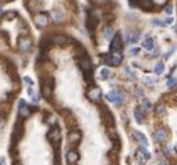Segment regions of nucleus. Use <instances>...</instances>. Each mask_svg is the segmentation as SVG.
<instances>
[{"mask_svg":"<svg viewBox=\"0 0 177 165\" xmlns=\"http://www.w3.org/2000/svg\"><path fill=\"white\" fill-rule=\"evenodd\" d=\"M153 137H155L156 142L163 143V142L166 140V137H167V133H166L165 129H158V131H155V133H153Z\"/></svg>","mask_w":177,"mask_h":165,"instance_id":"nucleus-17","label":"nucleus"},{"mask_svg":"<svg viewBox=\"0 0 177 165\" xmlns=\"http://www.w3.org/2000/svg\"><path fill=\"white\" fill-rule=\"evenodd\" d=\"M166 22H167V24H172V22H173V18H172V17H169V18L166 19Z\"/></svg>","mask_w":177,"mask_h":165,"instance_id":"nucleus-41","label":"nucleus"},{"mask_svg":"<svg viewBox=\"0 0 177 165\" xmlns=\"http://www.w3.org/2000/svg\"><path fill=\"white\" fill-rule=\"evenodd\" d=\"M108 100H110L112 103H114L116 106H120L121 103L124 101V96H123V93L121 92H119V90H112L110 93H109L108 96Z\"/></svg>","mask_w":177,"mask_h":165,"instance_id":"nucleus-6","label":"nucleus"},{"mask_svg":"<svg viewBox=\"0 0 177 165\" xmlns=\"http://www.w3.org/2000/svg\"><path fill=\"white\" fill-rule=\"evenodd\" d=\"M80 68H81V71L84 72L85 78L88 79V78L91 76V72H92V63H91V60H89V57L86 56V54L80 60Z\"/></svg>","mask_w":177,"mask_h":165,"instance_id":"nucleus-2","label":"nucleus"},{"mask_svg":"<svg viewBox=\"0 0 177 165\" xmlns=\"http://www.w3.org/2000/svg\"><path fill=\"white\" fill-rule=\"evenodd\" d=\"M14 17H15V11H7L6 13V19H8V21L13 19Z\"/></svg>","mask_w":177,"mask_h":165,"instance_id":"nucleus-31","label":"nucleus"},{"mask_svg":"<svg viewBox=\"0 0 177 165\" xmlns=\"http://www.w3.org/2000/svg\"><path fill=\"white\" fill-rule=\"evenodd\" d=\"M17 47H18V50H20V51H30L31 47H32V40H31V38L21 35V36L18 38Z\"/></svg>","mask_w":177,"mask_h":165,"instance_id":"nucleus-3","label":"nucleus"},{"mask_svg":"<svg viewBox=\"0 0 177 165\" xmlns=\"http://www.w3.org/2000/svg\"><path fill=\"white\" fill-rule=\"evenodd\" d=\"M112 34H113L112 28H110V27H106V28H105V36H106V38H110Z\"/></svg>","mask_w":177,"mask_h":165,"instance_id":"nucleus-32","label":"nucleus"},{"mask_svg":"<svg viewBox=\"0 0 177 165\" xmlns=\"http://www.w3.org/2000/svg\"><path fill=\"white\" fill-rule=\"evenodd\" d=\"M109 75H110V71L108 70V68H102L101 70V79H108Z\"/></svg>","mask_w":177,"mask_h":165,"instance_id":"nucleus-28","label":"nucleus"},{"mask_svg":"<svg viewBox=\"0 0 177 165\" xmlns=\"http://www.w3.org/2000/svg\"><path fill=\"white\" fill-rule=\"evenodd\" d=\"M53 95V86L47 85V83H43L42 85V96L46 97V99H50Z\"/></svg>","mask_w":177,"mask_h":165,"instance_id":"nucleus-18","label":"nucleus"},{"mask_svg":"<svg viewBox=\"0 0 177 165\" xmlns=\"http://www.w3.org/2000/svg\"><path fill=\"white\" fill-rule=\"evenodd\" d=\"M176 151H177V144H176Z\"/></svg>","mask_w":177,"mask_h":165,"instance_id":"nucleus-44","label":"nucleus"},{"mask_svg":"<svg viewBox=\"0 0 177 165\" xmlns=\"http://www.w3.org/2000/svg\"><path fill=\"white\" fill-rule=\"evenodd\" d=\"M141 110H144V111H149L151 110V101L147 99L142 100V103H141Z\"/></svg>","mask_w":177,"mask_h":165,"instance_id":"nucleus-26","label":"nucleus"},{"mask_svg":"<svg viewBox=\"0 0 177 165\" xmlns=\"http://www.w3.org/2000/svg\"><path fill=\"white\" fill-rule=\"evenodd\" d=\"M156 112H158V115H163V114H166V108L163 106H158Z\"/></svg>","mask_w":177,"mask_h":165,"instance_id":"nucleus-30","label":"nucleus"},{"mask_svg":"<svg viewBox=\"0 0 177 165\" xmlns=\"http://www.w3.org/2000/svg\"><path fill=\"white\" fill-rule=\"evenodd\" d=\"M138 51H140V49H138V47H133V49L130 50V54H131V56H137Z\"/></svg>","mask_w":177,"mask_h":165,"instance_id":"nucleus-34","label":"nucleus"},{"mask_svg":"<svg viewBox=\"0 0 177 165\" xmlns=\"http://www.w3.org/2000/svg\"><path fill=\"white\" fill-rule=\"evenodd\" d=\"M166 13L167 14H172V6H166Z\"/></svg>","mask_w":177,"mask_h":165,"instance_id":"nucleus-39","label":"nucleus"},{"mask_svg":"<svg viewBox=\"0 0 177 165\" xmlns=\"http://www.w3.org/2000/svg\"><path fill=\"white\" fill-rule=\"evenodd\" d=\"M176 165H177V164H176Z\"/></svg>","mask_w":177,"mask_h":165,"instance_id":"nucleus-46","label":"nucleus"},{"mask_svg":"<svg viewBox=\"0 0 177 165\" xmlns=\"http://www.w3.org/2000/svg\"><path fill=\"white\" fill-rule=\"evenodd\" d=\"M18 112H20V118H27L31 115L30 107L25 104L24 100H20V107H18Z\"/></svg>","mask_w":177,"mask_h":165,"instance_id":"nucleus-12","label":"nucleus"},{"mask_svg":"<svg viewBox=\"0 0 177 165\" xmlns=\"http://www.w3.org/2000/svg\"><path fill=\"white\" fill-rule=\"evenodd\" d=\"M52 18H53L54 22H59V24H62V22L66 21V15H64V13L60 8H53Z\"/></svg>","mask_w":177,"mask_h":165,"instance_id":"nucleus-13","label":"nucleus"},{"mask_svg":"<svg viewBox=\"0 0 177 165\" xmlns=\"http://www.w3.org/2000/svg\"><path fill=\"white\" fill-rule=\"evenodd\" d=\"M24 133V128H22V122L21 119H18L17 122H15V126H14V132H13V140L15 139V142H18V139L22 136Z\"/></svg>","mask_w":177,"mask_h":165,"instance_id":"nucleus-11","label":"nucleus"},{"mask_svg":"<svg viewBox=\"0 0 177 165\" xmlns=\"http://www.w3.org/2000/svg\"><path fill=\"white\" fill-rule=\"evenodd\" d=\"M159 165H167V164H166V162H160Z\"/></svg>","mask_w":177,"mask_h":165,"instance_id":"nucleus-42","label":"nucleus"},{"mask_svg":"<svg viewBox=\"0 0 177 165\" xmlns=\"http://www.w3.org/2000/svg\"><path fill=\"white\" fill-rule=\"evenodd\" d=\"M121 49H123V40H121L120 35H114L110 42V51L112 53H119L120 54Z\"/></svg>","mask_w":177,"mask_h":165,"instance_id":"nucleus-5","label":"nucleus"},{"mask_svg":"<svg viewBox=\"0 0 177 165\" xmlns=\"http://www.w3.org/2000/svg\"><path fill=\"white\" fill-rule=\"evenodd\" d=\"M134 116H136L138 124H142V122H144V112H142V110H141L140 107L136 108V111H134Z\"/></svg>","mask_w":177,"mask_h":165,"instance_id":"nucleus-23","label":"nucleus"},{"mask_svg":"<svg viewBox=\"0 0 177 165\" xmlns=\"http://www.w3.org/2000/svg\"><path fill=\"white\" fill-rule=\"evenodd\" d=\"M134 136L137 137L138 143L141 144V147H148V140L145 137V135H142L141 132H134Z\"/></svg>","mask_w":177,"mask_h":165,"instance_id":"nucleus-20","label":"nucleus"},{"mask_svg":"<svg viewBox=\"0 0 177 165\" xmlns=\"http://www.w3.org/2000/svg\"><path fill=\"white\" fill-rule=\"evenodd\" d=\"M98 22H99V18L94 14V11H91V15L86 17V28L89 31H95L96 27H98Z\"/></svg>","mask_w":177,"mask_h":165,"instance_id":"nucleus-10","label":"nucleus"},{"mask_svg":"<svg viewBox=\"0 0 177 165\" xmlns=\"http://www.w3.org/2000/svg\"><path fill=\"white\" fill-rule=\"evenodd\" d=\"M138 38H140V32H127V34H125V40H127L128 43L137 42Z\"/></svg>","mask_w":177,"mask_h":165,"instance_id":"nucleus-21","label":"nucleus"},{"mask_svg":"<svg viewBox=\"0 0 177 165\" xmlns=\"http://www.w3.org/2000/svg\"><path fill=\"white\" fill-rule=\"evenodd\" d=\"M167 86H169L170 89L176 87L177 86V79H176V78H169V80H167Z\"/></svg>","mask_w":177,"mask_h":165,"instance_id":"nucleus-29","label":"nucleus"},{"mask_svg":"<svg viewBox=\"0 0 177 165\" xmlns=\"http://www.w3.org/2000/svg\"><path fill=\"white\" fill-rule=\"evenodd\" d=\"M155 74H158V75H159V74H162L163 71H165V65H163V63H158L156 65H155Z\"/></svg>","mask_w":177,"mask_h":165,"instance_id":"nucleus-27","label":"nucleus"},{"mask_svg":"<svg viewBox=\"0 0 177 165\" xmlns=\"http://www.w3.org/2000/svg\"><path fill=\"white\" fill-rule=\"evenodd\" d=\"M142 80H144V83H147V85H153V83L158 82V79L153 76H144Z\"/></svg>","mask_w":177,"mask_h":165,"instance_id":"nucleus-25","label":"nucleus"},{"mask_svg":"<svg viewBox=\"0 0 177 165\" xmlns=\"http://www.w3.org/2000/svg\"><path fill=\"white\" fill-rule=\"evenodd\" d=\"M47 139L50 140V143L53 144H57L60 142V128L54 126L53 129H50L49 133H47Z\"/></svg>","mask_w":177,"mask_h":165,"instance_id":"nucleus-9","label":"nucleus"},{"mask_svg":"<svg viewBox=\"0 0 177 165\" xmlns=\"http://www.w3.org/2000/svg\"><path fill=\"white\" fill-rule=\"evenodd\" d=\"M24 82H27V83H28V86H30V87L32 86V80H31V78L25 76V78H24Z\"/></svg>","mask_w":177,"mask_h":165,"instance_id":"nucleus-36","label":"nucleus"},{"mask_svg":"<svg viewBox=\"0 0 177 165\" xmlns=\"http://www.w3.org/2000/svg\"><path fill=\"white\" fill-rule=\"evenodd\" d=\"M138 6L144 11H152L153 7H155V3L152 0H138Z\"/></svg>","mask_w":177,"mask_h":165,"instance_id":"nucleus-15","label":"nucleus"},{"mask_svg":"<svg viewBox=\"0 0 177 165\" xmlns=\"http://www.w3.org/2000/svg\"><path fill=\"white\" fill-rule=\"evenodd\" d=\"M0 165H2V162H0Z\"/></svg>","mask_w":177,"mask_h":165,"instance_id":"nucleus-45","label":"nucleus"},{"mask_svg":"<svg viewBox=\"0 0 177 165\" xmlns=\"http://www.w3.org/2000/svg\"><path fill=\"white\" fill-rule=\"evenodd\" d=\"M136 96L137 97H142L144 96V90L141 89V87H137L136 89Z\"/></svg>","mask_w":177,"mask_h":165,"instance_id":"nucleus-33","label":"nucleus"},{"mask_svg":"<svg viewBox=\"0 0 177 165\" xmlns=\"http://www.w3.org/2000/svg\"><path fill=\"white\" fill-rule=\"evenodd\" d=\"M39 99H41V97H39V95H35L34 97H32V100H34V103H38V101H39Z\"/></svg>","mask_w":177,"mask_h":165,"instance_id":"nucleus-38","label":"nucleus"},{"mask_svg":"<svg viewBox=\"0 0 177 165\" xmlns=\"http://www.w3.org/2000/svg\"><path fill=\"white\" fill-rule=\"evenodd\" d=\"M80 140H81V132H80V131L74 129V131H70L69 132V143L77 144Z\"/></svg>","mask_w":177,"mask_h":165,"instance_id":"nucleus-14","label":"nucleus"},{"mask_svg":"<svg viewBox=\"0 0 177 165\" xmlns=\"http://www.w3.org/2000/svg\"><path fill=\"white\" fill-rule=\"evenodd\" d=\"M52 42L54 44H59V46H64V44L69 43V38L64 36V35H54L52 38Z\"/></svg>","mask_w":177,"mask_h":165,"instance_id":"nucleus-16","label":"nucleus"},{"mask_svg":"<svg viewBox=\"0 0 177 165\" xmlns=\"http://www.w3.org/2000/svg\"><path fill=\"white\" fill-rule=\"evenodd\" d=\"M80 158V154L77 153L75 150H69L67 151V161H69L70 164H75L77 161H78Z\"/></svg>","mask_w":177,"mask_h":165,"instance_id":"nucleus-19","label":"nucleus"},{"mask_svg":"<svg viewBox=\"0 0 177 165\" xmlns=\"http://www.w3.org/2000/svg\"><path fill=\"white\" fill-rule=\"evenodd\" d=\"M103 60H105L106 64H109V65L117 67V65H120L123 57H121V54H119V53H110V54H108V56H103Z\"/></svg>","mask_w":177,"mask_h":165,"instance_id":"nucleus-4","label":"nucleus"},{"mask_svg":"<svg viewBox=\"0 0 177 165\" xmlns=\"http://www.w3.org/2000/svg\"><path fill=\"white\" fill-rule=\"evenodd\" d=\"M101 96H102V92H101V89H99V87L92 86L91 89L88 90V99L91 100V101L98 103L99 100H101Z\"/></svg>","mask_w":177,"mask_h":165,"instance_id":"nucleus-7","label":"nucleus"},{"mask_svg":"<svg viewBox=\"0 0 177 165\" xmlns=\"http://www.w3.org/2000/svg\"><path fill=\"white\" fill-rule=\"evenodd\" d=\"M102 119H103V124L106 126H113V124H114L113 115H112V112L109 111L105 106H103V108H102Z\"/></svg>","mask_w":177,"mask_h":165,"instance_id":"nucleus-8","label":"nucleus"},{"mask_svg":"<svg viewBox=\"0 0 177 165\" xmlns=\"http://www.w3.org/2000/svg\"><path fill=\"white\" fill-rule=\"evenodd\" d=\"M131 2H137V0H131Z\"/></svg>","mask_w":177,"mask_h":165,"instance_id":"nucleus-43","label":"nucleus"},{"mask_svg":"<svg viewBox=\"0 0 177 165\" xmlns=\"http://www.w3.org/2000/svg\"><path fill=\"white\" fill-rule=\"evenodd\" d=\"M50 19L52 18H50V15L47 14V13H38V14L34 17V22H35L36 27L45 28L50 24Z\"/></svg>","mask_w":177,"mask_h":165,"instance_id":"nucleus-1","label":"nucleus"},{"mask_svg":"<svg viewBox=\"0 0 177 165\" xmlns=\"http://www.w3.org/2000/svg\"><path fill=\"white\" fill-rule=\"evenodd\" d=\"M163 154L169 157V155L172 154V150H170V147H163Z\"/></svg>","mask_w":177,"mask_h":165,"instance_id":"nucleus-35","label":"nucleus"},{"mask_svg":"<svg viewBox=\"0 0 177 165\" xmlns=\"http://www.w3.org/2000/svg\"><path fill=\"white\" fill-rule=\"evenodd\" d=\"M142 46L147 49V50H153V47H155V40H153V38H147L145 40L142 42Z\"/></svg>","mask_w":177,"mask_h":165,"instance_id":"nucleus-22","label":"nucleus"},{"mask_svg":"<svg viewBox=\"0 0 177 165\" xmlns=\"http://www.w3.org/2000/svg\"><path fill=\"white\" fill-rule=\"evenodd\" d=\"M138 153H140L141 158H144V160H149V158H151V154H149V151H148L147 147H140Z\"/></svg>","mask_w":177,"mask_h":165,"instance_id":"nucleus-24","label":"nucleus"},{"mask_svg":"<svg viewBox=\"0 0 177 165\" xmlns=\"http://www.w3.org/2000/svg\"><path fill=\"white\" fill-rule=\"evenodd\" d=\"M49 124L50 125H56V118H54V116H50L49 118Z\"/></svg>","mask_w":177,"mask_h":165,"instance_id":"nucleus-37","label":"nucleus"},{"mask_svg":"<svg viewBox=\"0 0 177 165\" xmlns=\"http://www.w3.org/2000/svg\"><path fill=\"white\" fill-rule=\"evenodd\" d=\"M94 2H95V3H98V4H102V3H105L106 0H94Z\"/></svg>","mask_w":177,"mask_h":165,"instance_id":"nucleus-40","label":"nucleus"}]
</instances>
